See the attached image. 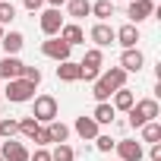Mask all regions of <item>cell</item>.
I'll list each match as a JSON object with an SVG mask.
<instances>
[{
	"label": "cell",
	"mask_w": 161,
	"mask_h": 161,
	"mask_svg": "<svg viewBox=\"0 0 161 161\" xmlns=\"http://www.w3.org/2000/svg\"><path fill=\"white\" fill-rule=\"evenodd\" d=\"M123 82H126V73H123L120 66H111L108 73H101L95 82H92V95H95L98 104H101V101H108L117 89H123Z\"/></svg>",
	"instance_id": "cell-1"
},
{
	"label": "cell",
	"mask_w": 161,
	"mask_h": 161,
	"mask_svg": "<svg viewBox=\"0 0 161 161\" xmlns=\"http://www.w3.org/2000/svg\"><path fill=\"white\" fill-rule=\"evenodd\" d=\"M155 117H158V101H155V98L136 101V104L130 108V126H136V130H142V126L152 123Z\"/></svg>",
	"instance_id": "cell-2"
},
{
	"label": "cell",
	"mask_w": 161,
	"mask_h": 161,
	"mask_svg": "<svg viewBox=\"0 0 161 161\" xmlns=\"http://www.w3.org/2000/svg\"><path fill=\"white\" fill-rule=\"evenodd\" d=\"M3 95H7L13 104H22V101H32V98H35V86L25 82V79H10Z\"/></svg>",
	"instance_id": "cell-3"
},
{
	"label": "cell",
	"mask_w": 161,
	"mask_h": 161,
	"mask_svg": "<svg viewBox=\"0 0 161 161\" xmlns=\"http://www.w3.org/2000/svg\"><path fill=\"white\" fill-rule=\"evenodd\" d=\"M32 117H35V123H54V120H57V101H54L51 95H38Z\"/></svg>",
	"instance_id": "cell-4"
},
{
	"label": "cell",
	"mask_w": 161,
	"mask_h": 161,
	"mask_svg": "<svg viewBox=\"0 0 161 161\" xmlns=\"http://www.w3.org/2000/svg\"><path fill=\"white\" fill-rule=\"evenodd\" d=\"M126 16H130V25H139V22H145V19L155 16V3H152V0H133Z\"/></svg>",
	"instance_id": "cell-5"
},
{
	"label": "cell",
	"mask_w": 161,
	"mask_h": 161,
	"mask_svg": "<svg viewBox=\"0 0 161 161\" xmlns=\"http://www.w3.org/2000/svg\"><path fill=\"white\" fill-rule=\"evenodd\" d=\"M69 44L66 41H60V38H47L44 44H41V54L44 57H51V60H57V63H63V60H69Z\"/></svg>",
	"instance_id": "cell-6"
},
{
	"label": "cell",
	"mask_w": 161,
	"mask_h": 161,
	"mask_svg": "<svg viewBox=\"0 0 161 161\" xmlns=\"http://www.w3.org/2000/svg\"><path fill=\"white\" fill-rule=\"evenodd\" d=\"M60 29H63V16H60V10H44V13H41V32H44L47 38H57Z\"/></svg>",
	"instance_id": "cell-7"
},
{
	"label": "cell",
	"mask_w": 161,
	"mask_h": 161,
	"mask_svg": "<svg viewBox=\"0 0 161 161\" xmlns=\"http://www.w3.org/2000/svg\"><path fill=\"white\" fill-rule=\"evenodd\" d=\"M0 158H3V161H29V148L22 142H16V139H3Z\"/></svg>",
	"instance_id": "cell-8"
},
{
	"label": "cell",
	"mask_w": 161,
	"mask_h": 161,
	"mask_svg": "<svg viewBox=\"0 0 161 161\" xmlns=\"http://www.w3.org/2000/svg\"><path fill=\"white\" fill-rule=\"evenodd\" d=\"M114 148H117L120 161H142V142H136V139H120Z\"/></svg>",
	"instance_id": "cell-9"
},
{
	"label": "cell",
	"mask_w": 161,
	"mask_h": 161,
	"mask_svg": "<svg viewBox=\"0 0 161 161\" xmlns=\"http://www.w3.org/2000/svg\"><path fill=\"white\" fill-rule=\"evenodd\" d=\"M114 41H120V44H123V51H130V47H136V41H139V29L126 22V25L114 29Z\"/></svg>",
	"instance_id": "cell-10"
},
{
	"label": "cell",
	"mask_w": 161,
	"mask_h": 161,
	"mask_svg": "<svg viewBox=\"0 0 161 161\" xmlns=\"http://www.w3.org/2000/svg\"><path fill=\"white\" fill-rule=\"evenodd\" d=\"M142 63H145V57H142V51H136V47L123 51V57H120V69H123V73H139Z\"/></svg>",
	"instance_id": "cell-11"
},
{
	"label": "cell",
	"mask_w": 161,
	"mask_h": 161,
	"mask_svg": "<svg viewBox=\"0 0 161 161\" xmlns=\"http://www.w3.org/2000/svg\"><path fill=\"white\" fill-rule=\"evenodd\" d=\"M22 60L19 57H3V60H0V79H7V82H10V79H19L22 76Z\"/></svg>",
	"instance_id": "cell-12"
},
{
	"label": "cell",
	"mask_w": 161,
	"mask_h": 161,
	"mask_svg": "<svg viewBox=\"0 0 161 161\" xmlns=\"http://www.w3.org/2000/svg\"><path fill=\"white\" fill-rule=\"evenodd\" d=\"M0 44H3V51H7V57H16V54L22 51V44H25V38H22L19 32H3V38H0Z\"/></svg>",
	"instance_id": "cell-13"
},
{
	"label": "cell",
	"mask_w": 161,
	"mask_h": 161,
	"mask_svg": "<svg viewBox=\"0 0 161 161\" xmlns=\"http://www.w3.org/2000/svg\"><path fill=\"white\" fill-rule=\"evenodd\" d=\"M89 35H92V41H95L98 47H108V44L114 41V29H111L108 22H98V25H95V29H92Z\"/></svg>",
	"instance_id": "cell-14"
},
{
	"label": "cell",
	"mask_w": 161,
	"mask_h": 161,
	"mask_svg": "<svg viewBox=\"0 0 161 161\" xmlns=\"http://www.w3.org/2000/svg\"><path fill=\"white\" fill-rule=\"evenodd\" d=\"M57 79L60 82H79V63H73V60L57 63Z\"/></svg>",
	"instance_id": "cell-15"
},
{
	"label": "cell",
	"mask_w": 161,
	"mask_h": 161,
	"mask_svg": "<svg viewBox=\"0 0 161 161\" xmlns=\"http://www.w3.org/2000/svg\"><path fill=\"white\" fill-rule=\"evenodd\" d=\"M57 38H60V41H66V44L73 47V44H82V38H86V35H82V29H79L76 22H69V25H63V29H60V35H57Z\"/></svg>",
	"instance_id": "cell-16"
},
{
	"label": "cell",
	"mask_w": 161,
	"mask_h": 161,
	"mask_svg": "<svg viewBox=\"0 0 161 161\" xmlns=\"http://www.w3.org/2000/svg\"><path fill=\"white\" fill-rule=\"evenodd\" d=\"M133 104H136V98H133V92H130V89H126V86H123V89H117V92H114V104H111V108H114V111H130V108H133Z\"/></svg>",
	"instance_id": "cell-17"
},
{
	"label": "cell",
	"mask_w": 161,
	"mask_h": 161,
	"mask_svg": "<svg viewBox=\"0 0 161 161\" xmlns=\"http://www.w3.org/2000/svg\"><path fill=\"white\" fill-rule=\"evenodd\" d=\"M76 133L82 136V139H95L98 136V123L92 117H76Z\"/></svg>",
	"instance_id": "cell-18"
},
{
	"label": "cell",
	"mask_w": 161,
	"mask_h": 161,
	"mask_svg": "<svg viewBox=\"0 0 161 161\" xmlns=\"http://www.w3.org/2000/svg\"><path fill=\"white\" fill-rule=\"evenodd\" d=\"M114 117H117V111H114L108 101H101V104L92 111V120H95L98 126H101V123H114Z\"/></svg>",
	"instance_id": "cell-19"
},
{
	"label": "cell",
	"mask_w": 161,
	"mask_h": 161,
	"mask_svg": "<svg viewBox=\"0 0 161 161\" xmlns=\"http://www.w3.org/2000/svg\"><path fill=\"white\" fill-rule=\"evenodd\" d=\"M66 13L73 19H82V16L92 13V3H89V0H66Z\"/></svg>",
	"instance_id": "cell-20"
},
{
	"label": "cell",
	"mask_w": 161,
	"mask_h": 161,
	"mask_svg": "<svg viewBox=\"0 0 161 161\" xmlns=\"http://www.w3.org/2000/svg\"><path fill=\"white\" fill-rule=\"evenodd\" d=\"M111 13H114V3H111V0H95V3H92V16H95L98 22L111 19Z\"/></svg>",
	"instance_id": "cell-21"
},
{
	"label": "cell",
	"mask_w": 161,
	"mask_h": 161,
	"mask_svg": "<svg viewBox=\"0 0 161 161\" xmlns=\"http://www.w3.org/2000/svg\"><path fill=\"white\" fill-rule=\"evenodd\" d=\"M47 133H51V142H57V145L69 139V126H63V123H57V120L47 123Z\"/></svg>",
	"instance_id": "cell-22"
},
{
	"label": "cell",
	"mask_w": 161,
	"mask_h": 161,
	"mask_svg": "<svg viewBox=\"0 0 161 161\" xmlns=\"http://www.w3.org/2000/svg\"><path fill=\"white\" fill-rule=\"evenodd\" d=\"M51 161H76V152H73L66 142H60V145L51 152Z\"/></svg>",
	"instance_id": "cell-23"
},
{
	"label": "cell",
	"mask_w": 161,
	"mask_h": 161,
	"mask_svg": "<svg viewBox=\"0 0 161 161\" xmlns=\"http://www.w3.org/2000/svg\"><path fill=\"white\" fill-rule=\"evenodd\" d=\"M16 133H19V120H13V117L0 120V139H13Z\"/></svg>",
	"instance_id": "cell-24"
},
{
	"label": "cell",
	"mask_w": 161,
	"mask_h": 161,
	"mask_svg": "<svg viewBox=\"0 0 161 161\" xmlns=\"http://www.w3.org/2000/svg\"><path fill=\"white\" fill-rule=\"evenodd\" d=\"M41 130V123H35V117H25V120H19V133L25 136V139H35V133Z\"/></svg>",
	"instance_id": "cell-25"
},
{
	"label": "cell",
	"mask_w": 161,
	"mask_h": 161,
	"mask_svg": "<svg viewBox=\"0 0 161 161\" xmlns=\"http://www.w3.org/2000/svg\"><path fill=\"white\" fill-rule=\"evenodd\" d=\"M101 63H104V57H101V51H98V47L86 51V60H82V66H92V69H101Z\"/></svg>",
	"instance_id": "cell-26"
},
{
	"label": "cell",
	"mask_w": 161,
	"mask_h": 161,
	"mask_svg": "<svg viewBox=\"0 0 161 161\" xmlns=\"http://www.w3.org/2000/svg\"><path fill=\"white\" fill-rule=\"evenodd\" d=\"M142 139H145V142H152V145H155V142H158V139H161V126H158V123H155V120H152V123H145V126H142Z\"/></svg>",
	"instance_id": "cell-27"
},
{
	"label": "cell",
	"mask_w": 161,
	"mask_h": 161,
	"mask_svg": "<svg viewBox=\"0 0 161 161\" xmlns=\"http://www.w3.org/2000/svg\"><path fill=\"white\" fill-rule=\"evenodd\" d=\"M13 19H16V7L7 3V0H0V25H7V22H13Z\"/></svg>",
	"instance_id": "cell-28"
},
{
	"label": "cell",
	"mask_w": 161,
	"mask_h": 161,
	"mask_svg": "<svg viewBox=\"0 0 161 161\" xmlns=\"http://www.w3.org/2000/svg\"><path fill=\"white\" fill-rule=\"evenodd\" d=\"M19 79H25V82H32L35 89H38V82H41V69L38 66H22V76Z\"/></svg>",
	"instance_id": "cell-29"
},
{
	"label": "cell",
	"mask_w": 161,
	"mask_h": 161,
	"mask_svg": "<svg viewBox=\"0 0 161 161\" xmlns=\"http://www.w3.org/2000/svg\"><path fill=\"white\" fill-rule=\"evenodd\" d=\"M114 145H117V142H114L111 136H95V148H98V152H111Z\"/></svg>",
	"instance_id": "cell-30"
},
{
	"label": "cell",
	"mask_w": 161,
	"mask_h": 161,
	"mask_svg": "<svg viewBox=\"0 0 161 161\" xmlns=\"http://www.w3.org/2000/svg\"><path fill=\"white\" fill-rule=\"evenodd\" d=\"M32 142H38V148H44V145H51V133H47V126H41L38 133H35V139Z\"/></svg>",
	"instance_id": "cell-31"
},
{
	"label": "cell",
	"mask_w": 161,
	"mask_h": 161,
	"mask_svg": "<svg viewBox=\"0 0 161 161\" xmlns=\"http://www.w3.org/2000/svg\"><path fill=\"white\" fill-rule=\"evenodd\" d=\"M29 161H51V152L47 148H38L35 155H29Z\"/></svg>",
	"instance_id": "cell-32"
},
{
	"label": "cell",
	"mask_w": 161,
	"mask_h": 161,
	"mask_svg": "<svg viewBox=\"0 0 161 161\" xmlns=\"http://www.w3.org/2000/svg\"><path fill=\"white\" fill-rule=\"evenodd\" d=\"M22 3H25V10H29V13H35V10H41V7H44V0H22Z\"/></svg>",
	"instance_id": "cell-33"
},
{
	"label": "cell",
	"mask_w": 161,
	"mask_h": 161,
	"mask_svg": "<svg viewBox=\"0 0 161 161\" xmlns=\"http://www.w3.org/2000/svg\"><path fill=\"white\" fill-rule=\"evenodd\" d=\"M148 158H152V161H161V142H155V145H152V152H148Z\"/></svg>",
	"instance_id": "cell-34"
},
{
	"label": "cell",
	"mask_w": 161,
	"mask_h": 161,
	"mask_svg": "<svg viewBox=\"0 0 161 161\" xmlns=\"http://www.w3.org/2000/svg\"><path fill=\"white\" fill-rule=\"evenodd\" d=\"M44 3H51V10H60V7L66 3V0H44Z\"/></svg>",
	"instance_id": "cell-35"
},
{
	"label": "cell",
	"mask_w": 161,
	"mask_h": 161,
	"mask_svg": "<svg viewBox=\"0 0 161 161\" xmlns=\"http://www.w3.org/2000/svg\"><path fill=\"white\" fill-rule=\"evenodd\" d=\"M0 38H3V25H0Z\"/></svg>",
	"instance_id": "cell-36"
},
{
	"label": "cell",
	"mask_w": 161,
	"mask_h": 161,
	"mask_svg": "<svg viewBox=\"0 0 161 161\" xmlns=\"http://www.w3.org/2000/svg\"><path fill=\"white\" fill-rule=\"evenodd\" d=\"M0 101H3V92H0Z\"/></svg>",
	"instance_id": "cell-37"
},
{
	"label": "cell",
	"mask_w": 161,
	"mask_h": 161,
	"mask_svg": "<svg viewBox=\"0 0 161 161\" xmlns=\"http://www.w3.org/2000/svg\"><path fill=\"white\" fill-rule=\"evenodd\" d=\"M111 3H114V0H111Z\"/></svg>",
	"instance_id": "cell-38"
},
{
	"label": "cell",
	"mask_w": 161,
	"mask_h": 161,
	"mask_svg": "<svg viewBox=\"0 0 161 161\" xmlns=\"http://www.w3.org/2000/svg\"><path fill=\"white\" fill-rule=\"evenodd\" d=\"M152 3H155V0H152Z\"/></svg>",
	"instance_id": "cell-39"
},
{
	"label": "cell",
	"mask_w": 161,
	"mask_h": 161,
	"mask_svg": "<svg viewBox=\"0 0 161 161\" xmlns=\"http://www.w3.org/2000/svg\"><path fill=\"white\" fill-rule=\"evenodd\" d=\"M0 161H3V158H0Z\"/></svg>",
	"instance_id": "cell-40"
}]
</instances>
